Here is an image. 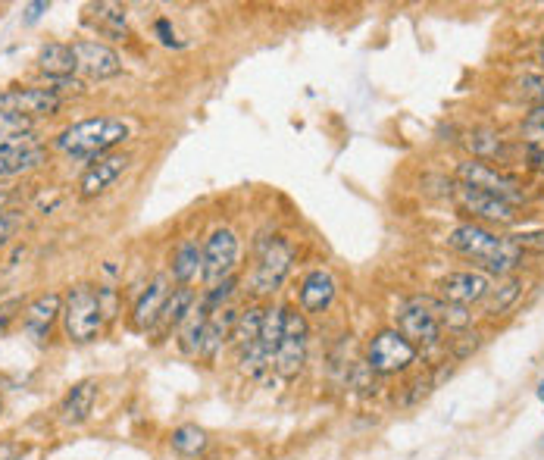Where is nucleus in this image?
Returning <instances> with one entry per match:
<instances>
[{"instance_id": "obj_1", "label": "nucleus", "mask_w": 544, "mask_h": 460, "mask_svg": "<svg viewBox=\"0 0 544 460\" xmlns=\"http://www.w3.org/2000/svg\"><path fill=\"white\" fill-rule=\"evenodd\" d=\"M444 245H448V251H454L457 257L473 263L488 279L516 276L526 263V254L519 251L510 232H498V229H488V226L469 223V220L448 229Z\"/></svg>"}, {"instance_id": "obj_2", "label": "nucleus", "mask_w": 544, "mask_h": 460, "mask_svg": "<svg viewBox=\"0 0 544 460\" xmlns=\"http://www.w3.org/2000/svg\"><path fill=\"white\" fill-rule=\"evenodd\" d=\"M294 260H298V248H294V241L288 235H282V232L257 235L251 276H247L251 298L266 304L272 295H279L294 270Z\"/></svg>"}, {"instance_id": "obj_3", "label": "nucleus", "mask_w": 544, "mask_h": 460, "mask_svg": "<svg viewBox=\"0 0 544 460\" xmlns=\"http://www.w3.org/2000/svg\"><path fill=\"white\" fill-rule=\"evenodd\" d=\"M129 135L132 126L122 116H88L66 126L54 138V151L79 160H97L104 154H113L122 141H129Z\"/></svg>"}, {"instance_id": "obj_4", "label": "nucleus", "mask_w": 544, "mask_h": 460, "mask_svg": "<svg viewBox=\"0 0 544 460\" xmlns=\"http://www.w3.org/2000/svg\"><path fill=\"white\" fill-rule=\"evenodd\" d=\"M60 323H63V335L76 345H88V342H97V338H101L107 320H104L101 301H97V285L76 282L69 288V292L63 295Z\"/></svg>"}, {"instance_id": "obj_5", "label": "nucleus", "mask_w": 544, "mask_h": 460, "mask_svg": "<svg viewBox=\"0 0 544 460\" xmlns=\"http://www.w3.org/2000/svg\"><path fill=\"white\" fill-rule=\"evenodd\" d=\"M307 360H310V323L298 310V304H285V326L276 357H272V373L282 382H294L307 370Z\"/></svg>"}, {"instance_id": "obj_6", "label": "nucleus", "mask_w": 544, "mask_h": 460, "mask_svg": "<svg viewBox=\"0 0 544 460\" xmlns=\"http://www.w3.org/2000/svg\"><path fill=\"white\" fill-rule=\"evenodd\" d=\"M419 351L413 342L394 329V326H385L379 332L369 335L366 342V367L373 370L379 379H391V376H401L407 370H413L419 363Z\"/></svg>"}, {"instance_id": "obj_7", "label": "nucleus", "mask_w": 544, "mask_h": 460, "mask_svg": "<svg viewBox=\"0 0 544 460\" xmlns=\"http://www.w3.org/2000/svg\"><path fill=\"white\" fill-rule=\"evenodd\" d=\"M451 198L457 204V210L466 216L469 223H479V226H488V229H510L519 223V207H513L510 201L498 198V195H488L482 188H473V185H460L454 182V191Z\"/></svg>"}, {"instance_id": "obj_8", "label": "nucleus", "mask_w": 544, "mask_h": 460, "mask_svg": "<svg viewBox=\"0 0 544 460\" xmlns=\"http://www.w3.org/2000/svg\"><path fill=\"white\" fill-rule=\"evenodd\" d=\"M454 176L460 185H473V188H482L488 195H498L504 201H510L513 207L526 204V188H523V179L507 173V169H498V166H488L482 160H460Z\"/></svg>"}, {"instance_id": "obj_9", "label": "nucleus", "mask_w": 544, "mask_h": 460, "mask_svg": "<svg viewBox=\"0 0 544 460\" xmlns=\"http://www.w3.org/2000/svg\"><path fill=\"white\" fill-rule=\"evenodd\" d=\"M204 285L213 288L238 276L241 263V235L232 226H216L204 241Z\"/></svg>"}, {"instance_id": "obj_10", "label": "nucleus", "mask_w": 544, "mask_h": 460, "mask_svg": "<svg viewBox=\"0 0 544 460\" xmlns=\"http://www.w3.org/2000/svg\"><path fill=\"white\" fill-rule=\"evenodd\" d=\"M394 329H398L407 342H413L419 351L441 348L444 342V329L432 317L426 295H410L407 301L398 304V310H394Z\"/></svg>"}, {"instance_id": "obj_11", "label": "nucleus", "mask_w": 544, "mask_h": 460, "mask_svg": "<svg viewBox=\"0 0 544 460\" xmlns=\"http://www.w3.org/2000/svg\"><path fill=\"white\" fill-rule=\"evenodd\" d=\"M66 98H60L57 91L51 88H22V85H13V88H4L0 91V110L7 113H16V116H26V119H47V116H57L63 110Z\"/></svg>"}, {"instance_id": "obj_12", "label": "nucleus", "mask_w": 544, "mask_h": 460, "mask_svg": "<svg viewBox=\"0 0 544 460\" xmlns=\"http://www.w3.org/2000/svg\"><path fill=\"white\" fill-rule=\"evenodd\" d=\"M72 54H76V66L82 76L94 79V82H104V79H116L122 76V57L113 51L107 41H97V38H79L72 41Z\"/></svg>"}, {"instance_id": "obj_13", "label": "nucleus", "mask_w": 544, "mask_h": 460, "mask_svg": "<svg viewBox=\"0 0 544 460\" xmlns=\"http://www.w3.org/2000/svg\"><path fill=\"white\" fill-rule=\"evenodd\" d=\"M335 298H338L335 273L326 270V266H313V270L304 273L294 304H298V310L304 313V317H323V313L335 304Z\"/></svg>"}, {"instance_id": "obj_14", "label": "nucleus", "mask_w": 544, "mask_h": 460, "mask_svg": "<svg viewBox=\"0 0 544 460\" xmlns=\"http://www.w3.org/2000/svg\"><path fill=\"white\" fill-rule=\"evenodd\" d=\"M491 285H494V279H488L479 270H454L448 276H441L435 288H438V298L473 310L488 298Z\"/></svg>"}, {"instance_id": "obj_15", "label": "nucleus", "mask_w": 544, "mask_h": 460, "mask_svg": "<svg viewBox=\"0 0 544 460\" xmlns=\"http://www.w3.org/2000/svg\"><path fill=\"white\" fill-rule=\"evenodd\" d=\"M129 163H132V157L126 151H113V154L91 160L88 169L82 173V179H79V198L94 201V198L107 195V191L119 182V176L129 169Z\"/></svg>"}, {"instance_id": "obj_16", "label": "nucleus", "mask_w": 544, "mask_h": 460, "mask_svg": "<svg viewBox=\"0 0 544 460\" xmlns=\"http://www.w3.org/2000/svg\"><path fill=\"white\" fill-rule=\"evenodd\" d=\"M169 292H172L169 273H157L151 282H147V285L141 288L138 298H135V304H132V329H135V332L151 335V329H154L157 320H160V310H163Z\"/></svg>"}, {"instance_id": "obj_17", "label": "nucleus", "mask_w": 544, "mask_h": 460, "mask_svg": "<svg viewBox=\"0 0 544 460\" xmlns=\"http://www.w3.org/2000/svg\"><path fill=\"white\" fill-rule=\"evenodd\" d=\"M463 148H466L469 160H482V163L498 166V169L510 166V160L516 154L510 138H504L501 132H494V129H469L463 135Z\"/></svg>"}, {"instance_id": "obj_18", "label": "nucleus", "mask_w": 544, "mask_h": 460, "mask_svg": "<svg viewBox=\"0 0 544 460\" xmlns=\"http://www.w3.org/2000/svg\"><path fill=\"white\" fill-rule=\"evenodd\" d=\"M63 313V295L57 292H44L38 295L35 301H29L26 307H22V332H26L29 338H35V342H44L47 335H51V329L57 326Z\"/></svg>"}, {"instance_id": "obj_19", "label": "nucleus", "mask_w": 544, "mask_h": 460, "mask_svg": "<svg viewBox=\"0 0 544 460\" xmlns=\"http://www.w3.org/2000/svg\"><path fill=\"white\" fill-rule=\"evenodd\" d=\"M169 279L176 285H185V288H194L197 282H204V245L194 235L182 238L176 251H172Z\"/></svg>"}, {"instance_id": "obj_20", "label": "nucleus", "mask_w": 544, "mask_h": 460, "mask_svg": "<svg viewBox=\"0 0 544 460\" xmlns=\"http://www.w3.org/2000/svg\"><path fill=\"white\" fill-rule=\"evenodd\" d=\"M194 304H197V292H194V288H185V285L172 288L166 304H163V310H160L157 326L151 329L154 342H166V338H172V332H179L182 323L188 320V313L194 310Z\"/></svg>"}, {"instance_id": "obj_21", "label": "nucleus", "mask_w": 544, "mask_h": 460, "mask_svg": "<svg viewBox=\"0 0 544 460\" xmlns=\"http://www.w3.org/2000/svg\"><path fill=\"white\" fill-rule=\"evenodd\" d=\"M97 392H101V389H97L94 379H82V382L72 385V389L60 401V423L63 426H82L94 414Z\"/></svg>"}, {"instance_id": "obj_22", "label": "nucleus", "mask_w": 544, "mask_h": 460, "mask_svg": "<svg viewBox=\"0 0 544 460\" xmlns=\"http://www.w3.org/2000/svg\"><path fill=\"white\" fill-rule=\"evenodd\" d=\"M523 292H526V279L523 276H507V279H498L491 285V292H488V298L479 304L482 307V317L485 320H501V317H507V313L519 304V298H523Z\"/></svg>"}, {"instance_id": "obj_23", "label": "nucleus", "mask_w": 544, "mask_h": 460, "mask_svg": "<svg viewBox=\"0 0 544 460\" xmlns=\"http://www.w3.org/2000/svg\"><path fill=\"white\" fill-rule=\"evenodd\" d=\"M35 63H38V69L47 76V82L72 79L79 72L76 54H72V44H63V41H47V44H41Z\"/></svg>"}, {"instance_id": "obj_24", "label": "nucleus", "mask_w": 544, "mask_h": 460, "mask_svg": "<svg viewBox=\"0 0 544 460\" xmlns=\"http://www.w3.org/2000/svg\"><path fill=\"white\" fill-rule=\"evenodd\" d=\"M88 19L94 22V29L113 38V41H122L129 38V10L122 4H113V0H101V4H91L88 7Z\"/></svg>"}, {"instance_id": "obj_25", "label": "nucleus", "mask_w": 544, "mask_h": 460, "mask_svg": "<svg viewBox=\"0 0 544 460\" xmlns=\"http://www.w3.org/2000/svg\"><path fill=\"white\" fill-rule=\"evenodd\" d=\"M260 329H263V304L251 301L238 310V320L232 329V348L235 354L251 351L254 345H260Z\"/></svg>"}, {"instance_id": "obj_26", "label": "nucleus", "mask_w": 544, "mask_h": 460, "mask_svg": "<svg viewBox=\"0 0 544 460\" xmlns=\"http://www.w3.org/2000/svg\"><path fill=\"white\" fill-rule=\"evenodd\" d=\"M47 157H51V151H47L41 141L29 144V148H19L13 154H4V157H0V182L35 173V169H41L47 163Z\"/></svg>"}, {"instance_id": "obj_27", "label": "nucleus", "mask_w": 544, "mask_h": 460, "mask_svg": "<svg viewBox=\"0 0 544 460\" xmlns=\"http://www.w3.org/2000/svg\"><path fill=\"white\" fill-rule=\"evenodd\" d=\"M426 304L432 310V317L438 320V326L444 332H451V335H460L466 329H473V323H476V313L469 310V307L451 304V301H444L438 295H426Z\"/></svg>"}, {"instance_id": "obj_28", "label": "nucleus", "mask_w": 544, "mask_h": 460, "mask_svg": "<svg viewBox=\"0 0 544 460\" xmlns=\"http://www.w3.org/2000/svg\"><path fill=\"white\" fill-rule=\"evenodd\" d=\"M207 323H210V310L197 301L194 310L188 313V320L182 323L179 329V351L185 357H201V345H204V332H207Z\"/></svg>"}, {"instance_id": "obj_29", "label": "nucleus", "mask_w": 544, "mask_h": 460, "mask_svg": "<svg viewBox=\"0 0 544 460\" xmlns=\"http://www.w3.org/2000/svg\"><path fill=\"white\" fill-rule=\"evenodd\" d=\"M169 445L182 457H201L210 448V435L197 423H182V426H176L169 432Z\"/></svg>"}, {"instance_id": "obj_30", "label": "nucleus", "mask_w": 544, "mask_h": 460, "mask_svg": "<svg viewBox=\"0 0 544 460\" xmlns=\"http://www.w3.org/2000/svg\"><path fill=\"white\" fill-rule=\"evenodd\" d=\"M516 94L523 101H529L532 107L544 104V72H523V76L516 79Z\"/></svg>"}, {"instance_id": "obj_31", "label": "nucleus", "mask_w": 544, "mask_h": 460, "mask_svg": "<svg viewBox=\"0 0 544 460\" xmlns=\"http://www.w3.org/2000/svg\"><path fill=\"white\" fill-rule=\"evenodd\" d=\"M29 132H32V119L0 110V144L10 141V138H16V135H29Z\"/></svg>"}, {"instance_id": "obj_32", "label": "nucleus", "mask_w": 544, "mask_h": 460, "mask_svg": "<svg viewBox=\"0 0 544 460\" xmlns=\"http://www.w3.org/2000/svg\"><path fill=\"white\" fill-rule=\"evenodd\" d=\"M119 298L122 292L116 285H97V301H101V310H104V320H116V313H119Z\"/></svg>"}, {"instance_id": "obj_33", "label": "nucleus", "mask_w": 544, "mask_h": 460, "mask_svg": "<svg viewBox=\"0 0 544 460\" xmlns=\"http://www.w3.org/2000/svg\"><path fill=\"white\" fill-rule=\"evenodd\" d=\"M479 345H482V335L473 332V329H466V332L454 335V354H457V357H469Z\"/></svg>"}, {"instance_id": "obj_34", "label": "nucleus", "mask_w": 544, "mask_h": 460, "mask_svg": "<svg viewBox=\"0 0 544 460\" xmlns=\"http://www.w3.org/2000/svg\"><path fill=\"white\" fill-rule=\"evenodd\" d=\"M513 241L519 245V251L529 254V251H544V232H519L513 235Z\"/></svg>"}, {"instance_id": "obj_35", "label": "nucleus", "mask_w": 544, "mask_h": 460, "mask_svg": "<svg viewBox=\"0 0 544 460\" xmlns=\"http://www.w3.org/2000/svg\"><path fill=\"white\" fill-rule=\"evenodd\" d=\"M154 32L160 35V41L166 47H182V41H176V32H172V26H169V19H157L154 22Z\"/></svg>"}, {"instance_id": "obj_36", "label": "nucleus", "mask_w": 544, "mask_h": 460, "mask_svg": "<svg viewBox=\"0 0 544 460\" xmlns=\"http://www.w3.org/2000/svg\"><path fill=\"white\" fill-rule=\"evenodd\" d=\"M29 454V448L22 442H0V460H22Z\"/></svg>"}, {"instance_id": "obj_37", "label": "nucleus", "mask_w": 544, "mask_h": 460, "mask_svg": "<svg viewBox=\"0 0 544 460\" xmlns=\"http://www.w3.org/2000/svg\"><path fill=\"white\" fill-rule=\"evenodd\" d=\"M16 317H22V304L19 301H7V304H0V332L7 329V323L10 320H16Z\"/></svg>"}, {"instance_id": "obj_38", "label": "nucleus", "mask_w": 544, "mask_h": 460, "mask_svg": "<svg viewBox=\"0 0 544 460\" xmlns=\"http://www.w3.org/2000/svg\"><path fill=\"white\" fill-rule=\"evenodd\" d=\"M47 10H51V4H47V0H35V4H26V16H22V19H26L29 26H32V22H38L41 13H47Z\"/></svg>"}, {"instance_id": "obj_39", "label": "nucleus", "mask_w": 544, "mask_h": 460, "mask_svg": "<svg viewBox=\"0 0 544 460\" xmlns=\"http://www.w3.org/2000/svg\"><path fill=\"white\" fill-rule=\"evenodd\" d=\"M523 126H544V104H538V107H532V110L526 113Z\"/></svg>"}, {"instance_id": "obj_40", "label": "nucleus", "mask_w": 544, "mask_h": 460, "mask_svg": "<svg viewBox=\"0 0 544 460\" xmlns=\"http://www.w3.org/2000/svg\"><path fill=\"white\" fill-rule=\"evenodd\" d=\"M535 63H538V69L544 72V38H541L538 47H535Z\"/></svg>"}, {"instance_id": "obj_41", "label": "nucleus", "mask_w": 544, "mask_h": 460, "mask_svg": "<svg viewBox=\"0 0 544 460\" xmlns=\"http://www.w3.org/2000/svg\"><path fill=\"white\" fill-rule=\"evenodd\" d=\"M10 198H13V195H10V191H7V188H0V213H4V210H7Z\"/></svg>"}, {"instance_id": "obj_42", "label": "nucleus", "mask_w": 544, "mask_h": 460, "mask_svg": "<svg viewBox=\"0 0 544 460\" xmlns=\"http://www.w3.org/2000/svg\"><path fill=\"white\" fill-rule=\"evenodd\" d=\"M538 398H541V404H544V379L538 382Z\"/></svg>"}, {"instance_id": "obj_43", "label": "nucleus", "mask_w": 544, "mask_h": 460, "mask_svg": "<svg viewBox=\"0 0 544 460\" xmlns=\"http://www.w3.org/2000/svg\"><path fill=\"white\" fill-rule=\"evenodd\" d=\"M0 414H4V404H0Z\"/></svg>"}]
</instances>
